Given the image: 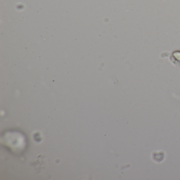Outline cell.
Instances as JSON below:
<instances>
[{"mask_svg":"<svg viewBox=\"0 0 180 180\" xmlns=\"http://www.w3.org/2000/svg\"><path fill=\"white\" fill-rule=\"evenodd\" d=\"M172 61H173V62L174 63L175 65H177V66H179V67H180V62H177V61H175H175H173V60H172Z\"/></svg>","mask_w":180,"mask_h":180,"instance_id":"cell-1","label":"cell"}]
</instances>
